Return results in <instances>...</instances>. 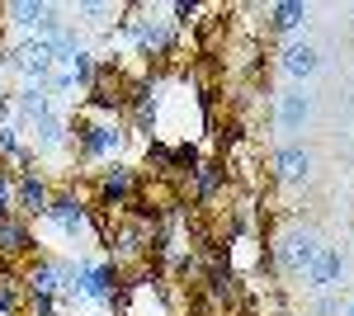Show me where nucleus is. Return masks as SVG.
<instances>
[{"label": "nucleus", "instance_id": "nucleus-1", "mask_svg": "<svg viewBox=\"0 0 354 316\" xmlns=\"http://www.w3.org/2000/svg\"><path fill=\"white\" fill-rule=\"evenodd\" d=\"M62 264V297L71 302H85V307H113L118 302V288H123V269L109 255H57Z\"/></svg>", "mask_w": 354, "mask_h": 316}, {"label": "nucleus", "instance_id": "nucleus-2", "mask_svg": "<svg viewBox=\"0 0 354 316\" xmlns=\"http://www.w3.org/2000/svg\"><path fill=\"white\" fill-rule=\"evenodd\" d=\"M0 15H5L0 28L15 33V43H28V38L48 43V38H57L62 28L71 24L66 5H53V0H10V5H0Z\"/></svg>", "mask_w": 354, "mask_h": 316}, {"label": "nucleus", "instance_id": "nucleus-3", "mask_svg": "<svg viewBox=\"0 0 354 316\" xmlns=\"http://www.w3.org/2000/svg\"><path fill=\"white\" fill-rule=\"evenodd\" d=\"M123 147H128V128L118 118L71 123V156L81 165H113V160H123Z\"/></svg>", "mask_w": 354, "mask_h": 316}, {"label": "nucleus", "instance_id": "nucleus-4", "mask_svg": "<svg viewBox=\"0 0 354 316\" xmlns=\"http://www.w3.org/2000/svg\"><path fill=\"white\" fill-rule=\"evenodd\" d=\"M322 232L317 227H307V222H283L279 232H274V245H270V255H274V269L279 274H293V279H302L307 269H312V260L322 255Z\"/></svg>", "mask_w": 354, "mask_h": 316}, {"label": "nucleus", "instance_id": "nucleus-5", "mask_svg": "<svg viewBox=\"0 0 354 316\" xmlns=\"http://www.w3.org/2000/svg\"><path fill=\"white\" fill-rule=\"evenodd\" d=\"M43 227L57 232L62 241H71V245H81L95 227H90V198L76 194V189H57L48 212H43Z\"/></svg>", "mask_w": 354, "mask_h": 316}, {"label": "nucleus", "instance_id": "nucleus-6", "mask_svg": "<svg viewBox=\"0 0 354 316\" xmlns=\"http://www.w3.org/2000/svg\"><path fill=\"white\" fill-rule=\"evenodd\" d=\"M123 38L137 57H165L175 48V19H161L156 10H133V19H123Z\"/></svg>", "mask_w": 354, "mask_h": 316}, {"label": "nucleus", "instance_id": "nucleus-7", "mask_svg": "<svg viewBox=\"0 0 354 316\" xmlns=\"http://www.w3.org/2000/svg\"><path fill=\"white\" fill-rule=\"evenodd\" d=\"M312 113H317V95H312L307 85H283V90L274 95V132H279L283 142H302Z\"/></svg>", "mask_w": 354, "mask_h": 316}, {"label": "nucleus", "instance_id": "nucleus-8", "mask_svg": "<svg viewBox=\"0 0 354 316\" xmlns=\"http://www.w3.org/2000/svg\"><path fill=\"white\" fill-rule=\"evenodd\" d=\"M270 170L283 189H307L312 175H317V156H312L302 142H279L274 156H270Z\"/></svg>", "mask_w": 354, "mask_h": 316}, {"label": "nucleus", "instance_id": "nucleus-9", "mask_svg": "<svg viewBox=\"0 0 354 316\" xmlns=\"http://www.w3.org/2000/svg\"><path fill=\"white\" fill-rule=\"evenodd\" d=\"M322 71V48L302 33V38H288L283 48H279V76L288 80V85H312Z\"/></svg>", "mask_w": 354, "mask_h": 316}, {"label": "nucleus", "instance_id": "nucleus-10", "mask_svg": "<svg viewBox=\"0 0 354 316\" xmlns=\"http://www.w3.org/2000/svg\"><path fill=\"white\" fill-rule=\"evenodd\" d=\"M53 180L33 165V170H15V212L24 217V222H43V212L53 203Z\"/></svg>", "mask_w": 354, "mask_h": 316}, {"label": "nucleus", "instance_id": "nucleus-11", "mask_svg": "<svg viewBox=\"0 0 354 316\" xmlns=\"http://www.w3.org/2000/svg\"><path fill=\"white\" fill-rule=\"evenodd\" d=\"M10 95H15V113H10V123L24 132V137L38 128V123H48L53 113H62V104H57L43 85H15Z\"/></svg>", "mask_w": 354, "mask_h": 316}, {"label": "nucleus", "instance_id": "nucleus-12", "mask_svg": "<svg viewBox=\"0 0 354 316\" xmlns=\"http://www.w3.org/2000/svg\"><path fill=\"white\" fill-rule=\"evenodd\" d=\"M137 194V165L128 160H113L100 170V180H95V208H128Z\"/></svg>", "mask_w": 354, "mask_h": 316}, {"label": "nucleus", "instance_id": "nucleus-13", "mask_svg": "<svg viewBox=\"0 0 354 316\" xmlns=\"http://www.w3.org/2000/svg\"><path fill=\"white\" fill-rule=\"evenodd\" d=\"M345 274H350V255H345L340 245H322V255L312 260V269H307L302 279H307V292L317 297V292H340Z\"/></svg>", "mask_w": 354, "mask_h": 316}, {"label": "nucleus", "instance_id": "nucleus-14", "mask_svg": "<svg viewBox=\"0 0 354 316\" xmlns=\"http://www.w3.org/2000/svg\"><path fill=\"white\" fill-rule=\"evenodd\" d=\"M28 147H33V156H38V160L66 156V151H71V118H66V109L53 113L48 123H38V128L28 132Z\"/></svg>", "mask_w": 354, "mask_h": 316}, {"label": "nucleus", "instance_id": "nucleus-15", "mask_svg": "<svg viewBox=\"0 0 354 316\" xmlns=\"http://www.w3.org/2000/svg\"><path fill=\"white\" fill-rule=\"evenodd\" d=\"M307 19H312V5L307 0H274V5H265V28L279 33L283 43L288 38H302Z\"/></svg>", "mask_w": 354, "mask_h": 316}, {"label": "nucleus", "instance_id": "nucleus-16", "mask_svg": "<svg viewBox=\"0 0 354 316\" xmlns=\"http://www.w3.org/2000/svg\"><path fill=\"white\" fill-rule=\"evenodd\" d=\"M24 302L28 297H62V264H57V255H38V260H28L24 269Z\"/></svg>", "mask_w": 354, "mask_h": 316}, {"label": "nucleus", "instance_id": "nucleus-17", "mask_svg": "<svg viewBox=\"0 0 354 316\" xmlns=\"http://www.w3.org/2000/svg\"><path fill=\"white\" fill-rule=\"evenodd\" d=\"M38 250V236H33V222H24L19 212L0 222V260H24Z\"/></svg>", "mask_w": 354, "mask_h": 316}, {"label": "nucleus", "instance_id": "nucleus-18", "mask_svg": "<svg viewBox=\"0 0 354 316\" xmlns=\"http://www.w3.org/2000/svg\"><path fill=\"white\" fill-rule=\"evenodd\" d=\"M194 180V203H213L222 189H227V160H198Z\"/></svg>", "mask_w": 354, "mask_h": 316}, {"label": "nucleus", "instance_id": "nucleus-19", "mask_svg": "<svg viewBox=\"0 0 354 316\" xmlns=\"http://www.w3.org/2000/svg\"><path fill=\"white\" fill-rule=\"evenodd\" d=\"M66 15H76V24H90V28H100V24H109V19L118 15V10H113L109 0H76V5H71Z\"/></svg>", "mask_w": 354, "mask_h": 316}, {"label": "nucleus", "instance_id": "nucleus-20", "mask_svg": "<svg viewBox=\"0 0 354 316\" xmlns=\"http://www.w3.org/2000/svg\"><path fill=\"white\" fill-rule=\"evenodd\" d=\"M198 147H194L189 137H185V142H175V147H170V165H165V170H170V175H194V170H198Z\"/></svg>", "mask_w": 354, "mask_h": 316}, {"label": "nucleus", "instance_id": "nucleus-21", "mask_svg": "<svg viewBox=\"0 0 354 316\" xmlns=\"http://www.w3.org/2000/svg\"><path fill=\"white\" fill-rule=\"evenodd\" d=\"M0 316H24V284H15L10 274L0 279Z\"/></svg>", "mask_w": 354, "mask_h": 316}, {"label": "nucleus", "instance_id": "nucleus-22", "mask_svg": "<svg viewBox=\"0 0 354 316\" xmlns=\"http://www.w3.org/2000/svg\"><path fill=\"white\" fill-rule=\"evenodd\" d=\"M340 292H317V302H312V316H340Z\"/></svg>", "mask_w": 354, "mask_h": 316}, {"label": "nucleus", "instance_id": "nucleus-23", "mask_svg": "<svg viewBox=\"0 0 354 316\" xmlns=\"http://www.w3.org/2000/svg\"><path fill=\"white\" fill-rule=\"evenodd\" d=\"M208 288H213V297H232V269H213V274H208Z\"/></svg>", "mask_w": 354, "mask_h": 316}, {"label": "nucleus", "instance_id": "nucleus-24", "mask_svg": "<svg viewBox=\"0 0 354 316\" xmlns=\"http://www.w3.org/2000/svg\"><path fill=\"white\" fill-rule=\"evenodd\" d=\"M170 15H175V24H194V19L203 15V5H194V0H175Z\"/></svg>", "mask_w": 354, "mask_h": 316}, {"label": "nucleus", "instance_id": "nucleus-25", "mask_svg": "<svg viewBox=\"0 0 354 316\" xmlns=\"http://www.w3.org/2000/svg\"><path fill=\"white\" fill-rule=\"evenodd\" d=\"M340 316H354V297H350V302H345V307H340Z\"/></svg>", "mask_w": 354, "mask_h": 316}]
</instances>
